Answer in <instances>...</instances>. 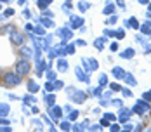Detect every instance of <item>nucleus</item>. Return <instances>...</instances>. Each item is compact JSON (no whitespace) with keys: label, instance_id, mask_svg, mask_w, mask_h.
<instances>
[{"label":"nucleus","instance_id":"nucleus-1","mask_svg":"<svg viewBox=\"0 0 151 132\" xmlns=\"http://www.w3.org/2000/svg\"><path fill=\"white\" fill-rule=\"evenodd\" d=\"M66 92H68V96H70V99L73 101V103H83L85 101V92L83 90H78L75 87H66Z\"/></svg>","mask_w":151,"mask_h":132},{"label":"nucleus","instance_id":"nucleus-2","mask_svg":"<svg viewBox=\"0 0 151 132\" xmlns=\"http://www.w3.org/2000/svg\"><path fill=\"white\" fill-rule=\"evenodd\" d=\"M151 110V106L148 101H137L136 104H134V108H132V113H136V115H139V117H142V115H146L148 111Z\"/></svg>","mask_w":151,"mask_h":132},{"label":"nucleus","instance_id":"nucleus-3","mask_svg":"<svg viewBox=\"0 0 151 132\" xmlns=\"http://www.w3.org/2000/svg\"><path fill=\"white\" fill-rule=\"evenodd\" d=\"M30 70H31V66H30V59H19L17 63H16V73L17 75H28L30 73Z\"/></svg>","mask_w":151,"mask_h":132},{"label":"nucleus","instance_id":"nucleus-4","mask_svg":"<svg viewBox=\"0 0 151 132\" xmlns=\"http://www.w3.org/2000/svg\"><path fill=\"white\" fill-rule=\"evenodd\" d=\"M21 82V75L14 73V71H9V73L4 75V84L5 85H9V87H14Z\"/></svg>","mask_w":151,"mask_h":132},{"label":"nucleus","instance_id":"nucleus-5","mask_svg":"<svg viewBox=\"0 0 151 132\" xmlns=\"http://www.w3.org/2000/svg\"><path fill=\"white\" fill-rule=\"evenodd\" d=\"M82 66H83V70L89 73V71H94V70H97V66H99V63L96 61V59H82Z\"/></svg>","mask_w":151,"mask_h":132},{"label":"nucleus","instance_id":"nucleus-6","mask_svg":"<svg viewBox=\"0 0 151 132\" xmlns=\"http://www.w3.org/2000/svg\"><path fill=\"white\" fill-rule=\"evenodd\" d=\"M58 37H61V40H63V42L70 40V38L73 37V33H71V28H70V26H64V28H59V30H58Z\"/></svg>","mask_w":151,"mask_h":132},{"label":"nucleus","instance_id":"nucleus-7","mask_svg":"<svg viewBox=\"0 0 151 132\" xmlns=\"http://www.w3.org/2000/svg\"><path fill=\"white\" fill-rule=\"evenodd\" d=\"M75 73H76V78H78L80 82H85V84H89V82H91V78H89L87 71H85V70H82V66H76Z\"/></svg>","mask_w":151,"mask_h":132},{"label":"nucleus","instance_id":"nucleus-8","mask_svg":"<svg viewBox=\"0 0 151 132\" xmlns=\"http://www.w3.org/2000/svg\"><path fill=\"white\" fill-rule=\"evenodd\" d=\"M49 113H50V118H52V120H56V122L63 117V110H61L59 106H54V104H52V106H49Z\"/></svg>","mask_w":151,"mask_h":132},{"label":"nucleus","instance_id":"nucleus-9","mask_svg":"<svg viewBox=\"0 0 151 132\" xmlns=\"http://www.w3.org/2000/svg\"><path fill=\"white\" fill-rule=\"evenodd\" d=\"M35 63H37V68H35V71H37V75L38 76H42V73L47 70V63H45V59H35Z\"/></svg>","mask_w":151,"mask_h":132},{"label":"nucleus","instance_id":"nucleus-10","mask_svg":"<svg viewBox=\"0 0 151 132\" xmlns=\"http://www.w3.org/2000/svg\"><path fill=\"white\" fill-rule=\"evenodd\" d=\"M130 113H132V110H127V108H122L120 113H118V120H120L122 123H125V122H129V118H130Z\"/></svg>","mask_w":151,"mask_h":132},{"label":"nucleus","instance_id":"nucleus-11","mask_svg":"<svg viewBox=\"0 0 151 132\" xmlns=\"http://www.w3.org/2000/svg\"><path fill=\"white\" fill-rule=\"evenodd\" d=\"M68 26L73 30V28H80V26H83V19L82 17H78V16H71V21L68 23Z\"/></svg>","mask_w":151,"mask_h":132},{"label":"nucleus","instance_id":"nucleus-12","mask_svg":"<svg viewBox=\"0 0 151 132\" xmlns=\"http://www.w3.org/2000/svg\"><path fill=\"white\" fill-rule=\"evenodd\" d=\"M11 40H12V44L16 45H23V35L19 33V31H16V30H12V33H11Z\"/></svg>","mask_w":151,"mask_h":132},{"label":"nucleus","instance_id":"nucleus-13","mask_svg":"<svg viewBox=\"0 0 151 132\" xmlns=\"http://www.w3.org/2000/svg\"><path fill=\"white\" fill-rule=\"evenodd\" d=\"M56 63H58V71L64 73V71L68 70V61H66L64 58H59L58 61H56Z\"/></svg>","mask_w":151,"mask_h":132},{"label":"nucleus","instance_id":"nucleus-14","mask_svg":"<svg viewBox=\"0 0 151 132\" xmlns=\"http://www.w3.org/2000/svg\"><path fill=\"white\" fill-rule=\"evenodd\" d=\"M111 75H113L116 80H120V78H123V76H125V70H123V68H120V66H116V68H113Z\"/></svg>","mask_w":151,"mask_h":132},{"label":"nucleus","instance_id":"nucleus-15","mask_svg":"<svg viewBox=\"0 0 151 132\" xmlns=\"http://www.w3.org/2000/svg\"><path fill=\"white\" fill-rule=\"evenodd\" d=\"M26 87H28V90H30L31 94H35V92H38V90H40V87H38V84H37L35 80H28Z\"/></svg>","mask_w":151,"mask_h":132},{"label":"nucleus","instance_id":"nucleus-16","mask_svg":"<svg viewBox=\"0 0 151 132\" xmlns=\"http://www.w3.org/2000/svg\"><path fill=\"white\" fill-rule=\"evenodd\" d=\"M136 56V50L134 49H125L123 52H120V58H123V59H132Z\"/></svg>","mask_w":151,"mask_h":132},{"label":"nucleus","instance_id":"nucleus-17","mask_svg":"<svg viewBox=\"0 0 151 132\" xmlns=\"http://www.w3.org/2000/svg\"><path fill=\"white\" fill-rule=\"evenodd\" d=\"M94 45H96V49H97V50H103V49H104V45H106V38H104V37H99V38H96Z\"/></svg>","mask_w":151,"mask_h":132},{"label":"nucleus","instance_id":"nucleus-18","mask_svg":"<svg viewBox=\"0 0 151 132\" xmlns=\"http://www.w3.org/2000/svg\"><path fill=\"white\" fill-rule=\"evenodd\" d=\"M103 12H104L106 16L113 14V12H115V4H113V2H106V7L103 9Z\"/></svg>","mask_w":151,"mask_h":132},{"label":"nucleus","instance_id":"nucleus-19","mask_svg":"<svg viewBox=\"0 0 151 132\" xmlns=\"http://www.w3.org/2000/svg\"><path fill=\"white\" fill-rule=\"evenodd\" d=\"M71 129H73V131H85V129H89V122H87V120H83L82 123H75Z\"/></svg>","mask_w":151,"mask_h":132},{"label":"nucleus","instance_id":"nucleus-20","mask_svg":"<svg viewBox=\"0 0 151 132\" xmlns=\"http://www.w3.org/2000/svg\"><path fill=\"white\" fill-rule=\"evenodd\" d=\"M9 111H11V108H9V104H5V103H2L0 104V117H7L9 115Z\"/></svg>","mask_w":151,"mask_h":132},{"label":"nucleus","instance_id":"nucleus-21","mask_svg":"<svg viewBox=\"0 0 151 132\" xmlns=\"http://www.w3.org/2000/svg\"><path fill=\"white\" fill-rule=\"evenodd\" d=\"M123 78H125V82H127L129 85H132V87L137 85V82H136V78L132 76V73H127V71H125V76H123Z\"/></svg>","mask_w":151,"mask_h":132},{"label":"nucleus","instance_id":"nucleus-22","mask_svg":"<svg viewBox=\"0 0 151 132\" xmlns=\"http://www.w3.org/2000/svg\"><path fill=\"white\" fill-rule=\"evenodd\" d=\"M139 30H141V33H142V35L151 37V28L148 26V23H146V25H142V26H139Z\"/></svg>","mask_w":151,"mask_h":132},{"label":"nucleus","instance_id":"nucleus-23","mask_svg":"<svg viewBox=\"0 0 151 132\" xmlns=\"http://www.w3.org/2000/svg\"><path fill=\"white\" fill-rule=\"evenodd\" d=\"M21 54H23V56H26V58L30 59L31 56H33V50H31L30 47H24V45H23V47H21Z\"/></svg>","mask_w":151,"mask_h":132},{"label":"nucleus","instance_id":"nucleus-24","mask_svg":"<svg viewBox=\"0 0 151 132\" xmlns=\"http://www.w3.org/2000/svg\"><path fill=\"white\" fill-rule=\"evenodd\" d=\"M45 103H47V106L56 104V96H54V94H47L45 96Z\"/></svg>","mask_w":151,"mask_h":132},{"label":"nucleus","instance_id":"nucleus-25","mask_svg":"<svg viewBox=\"0 0 151 132\" xmlns=\"http://www.w3.org/2000/svg\"><path fill=\"white\" fill-rule=\"evenodd\" d=\"M50 2H52V0H38L37 5H38V9H47V7L50 5Z\"/></svg>","mask_w":151,"mask_h":132},{"label":"nucleus","instance_id":"nucleus-26","mask_svg":"<svg viewBox=\"0 0 151 132\" xmlns=\"http://www.w3.org/2000/svg\"><path fill=\"white\" fill-rule=\"evenodd\" d=\"M33 33L38 35V37H44L45 35V30L42 28V26H33Z\"/></svg>","mask_w":151,"mask_h":132},{"label":"nucleus","instance_id":"nucleus-27","mask_svg":"<svg viewBox=\"0 0 151 132\" xmlns=\"http://www.w3.org/2000/svg\"><path fill=\"white\" fill-rule=\"evenodd\" d=\"M64 54H70V56H71V54H75V45H66L64 44Z\"/></svg>","mask_w":151,"mask_h":132},{"label":"nucleus","instance_id":"nucleus-28","mask_svg":"<svg viewBox=\"0 0 151 132\" xmlns=\"http://www.w3.org/2000/svg\"><path fill=\"white\" fill-rule=\"evenodd\" d=\"M23 101H24L26 104H33V103H37V99H35V97H33L31 94H26V96L23 97Z\"/></svg>","mask_w":151,"mask_h":132},{"label":"nucleus","instance_id":"nucleus-29","mask_svg":"<svg viewBox=\"0 0 151 132\" xmlns=\"http://www.w3.org/2000/svg\"><path fill=\"white\" fill-rule=\"evenodd\" d=\"M78 9H80V12H85L87 9H89V2H78Z\"/></svg>","mask_w":151,"mask_h":132},{"label":"nucleus","instance_id":"nucleus-30","mask_svg":"<svg viewBox=\"0 0 151 132\" xmlns=\"http://www.w3.org/2000/svg\"><path fill=\"white\" fill-rule=\"evenodd\" d=\"M40 23H42L45 28H50V26H54V23H52L50 19H47V17H40Z\"/></svg>","mask_w":151,"mask_h":132},{"label":"nucleus","instance_id":"nucleus-31","mask_svg":"<svg viewBox=\"0 0 151 132\" xmlns=\"http://www.w3.org/2000/svg\"><path fill=\"white\" fill-rule=\"evenodd\" d=\"M116 21H118V17H116L115 14H109V16H108V19H106V23H108V25H115Z\"/></svg>","mask_w":151,"mask_h":132},{"label":"nucleus","instance_id":"nucleus-32","mask_svg":"<svg viewBox=\"0 0 151 132\" xmlns=\"http://www.w3.org/2000/svg\"><path fill=\"white\" fill-rule=\"evenodd\" d=\"M45 75H47V80H50V82H54V80H56V73H54L52 70H47Z\"/></svg>","mask_w":151,"mask_h":132},{"label":"nucleus","instance_id":"nucleus-33","mask_svg":"<svg viewBox=\"0 0 151 132\" xmlns=\"http://www.w3.org/2000/svg\"><path fill=\"white\" fill-rule=\"evenodd\" d=\"M71 127H73V125L70 123V120H68V122H61V129H63V131H70Z\"/></svg>","mask_w":151,"mask_h":132},{"label":"nucleus","instance_id":"nucleus-34","mask_svg":"<svg viewBox=\"0 0 151 132\" xmlns=\"http://www.w3.org/2000/svg\"><path fill=\"white\" fill-rule=\"evenodd\" d=\"M92 94H94V96H97V97H99V96H103V85L96 87L94 90H92Z\"/></svg>","mask_w":151,"mask_h":132},{"label":"nucleus","instance_id":"nucleus-35","mask_svg":"<svg viewBox=\"0 0 151 132\" xmlns=\"http://www.w3.org/2000/svg\"><path fill=\"white\" fill-rule=\"evenodd\" d=\"M129 23H130V28L139 30V23H137V19H136V17H130V21H129Z\"/></svg>","mask_w":151,"mask_h":132},{"label":"nucleus","instance_id":"nucleus-36","mask_svg":"<svg viewBox=\"0 0 151 132\" xmlns=\"http://www.w3.org/2000/svg\"><path fill=\"white\" fill-rule=\"evenodd\" d=\"M103 117H104L106 120H108V122H115V120H116V117H115V115H113V113H104V115H103Z\"/></svg>","mask_w":151,"mask_h":132},{"label":"nucleus","instance_id":"nucleus-37","mask_svg":"<svg viewBox=\"0 0 151 132\" xmlns=\"http://www.w3.org/2000/svg\"><path fill=\"white\" fill-rule=\"evenodd\" d=\"M76 118H78V111H73V110H71V111H70V115H68V120H71V122H73V120H76Z\"/></svg>","mask_w":151,"mask_h":132},{"label":"nucleus","instance_id":"nucleus-38","mask_svg":"<svg viewBox=\"0 0 151 132\" xmlns=\"http://www.w3.org/2000/svg\"><path fill=\"white\" fill-rule=\"evenodd\" d=\"M115 37L116 38H125V30H116L115 31Z\"/></svg>","mask_w":151,"mask_h":132},{"label":"nucleus","instance_id":"nucleus-39","mask_svg":"<svg viewBox=\"0 0 151 132\" xmlns=\"http://www.w3.org/2000/svg\"><path fill=\"white\" fill-rule=\"evenodd\" d=\"M106 82H108V76L103 73L101 76H99V85H106Z\"/></svg>","mask_w":151,"mask_h":132},{"label":"nucleus","instance_id":"nucleus-40","mask_svg":"<svg viewBox=\"0 0 151 132\" xmlns=\"http://www.w3.org/2000/svg\"><path fill=\"white\" fill-rule=\"evenodd\" d=\"M122 94H123L125 97H132V92H130L129 89H125V87H122Z\"/></svg>","mask_w":151,"mask_h":132},{"label":"nucleus","instance_id":"nucleus-41","mask_svg":"<svg viewBox=\"0 0 151 132\" xmlns=\"http://www.w3.org/2000/svg\"><path fill=\"white\" fill-rule=\"evenodd\" d=\"M109 131L118 132V131H120V125H118V123H109Z\"/></svg>","mask_w":151,"mask_h":132},{"label":"nucleus","instance_id":"nucleus-42","mask_svg":"<svg viewBox=\"0 0 151 132\" xmlns=\"http://www.w3.org/2000/svg\"><path fill=\"white\" fill-rule=\"evenodd\" d=\"M63 85H64V84H63L61 80H54V90H58V89H61Z\"/></svg>","mask_w":151,"mask_h":132},{"label":"nucleus","instance_id":"nucleus-43","mask_svg":"<svg viewBox=\"0 0 151 132\" xmlns=\"http://www.w3.org/2000/svg\"><path fill=\"white\" fill-rule=\"evenodd\" d=\"M101 123H96V125H89V131H101Z\"/></svg>","mask_w":151,"mask_h":132},{"label":"nucleus","instance_id":"nucleus-44","mask_svg":"<svg viewBox=\"0 0 151 132\" xmlns=\"http://www.w3.org/2000/svg\"><path fill=\"white\" fill-rule=\"evenodd\" d=\"M63 11H64V12H70V11H71V4H70V2H66V4L63 5Z\"/></svg>","mask_w":151,"mask_h":132},{"label":"nucleus","instance_id":"nucleus-45","mask_svg":"<svg viewBox=\"0 0 151 132\" xmlns=\"http://www.w3.org/2000/svg\"><path fill=\"white\" fill-rule=\"evenodd\" d=\"M45 89H47V90H49V92H52V90H54V84H52V82L49 80V82H47V84H45Z\"/></svg>","mask_w":151,"mask_h":132},{"label":"nucleus","instance_id":"nucleus-46","mask_svg":"<svg viewBox=\"0 0 151 132\" xmlns=\"http://www.w3.org/2000/svg\"><path fill=\"white\" fill-rule=\"evenodd\" d=\"M109 49H111V52H116V50H118V44H116V42H111Z\"/></svg>","mask_w":151,"mask_h":132},{"label":"nucleus","instance_id":"nucleus-47","mask_svg":"<svg viewBox=\"0 0 151 132\" xmlns=\"http://www.w3.org/2000/svg\"><path fill=\"white\" fill-rule=\"evenodd\" d=\"M111 104H113V106H116V108H122V99H113Z\"/></svg>","mask_w":151,"mask_h":132},{"label":"nucleus","instance_id":"nucleus-48","mask_svg":"<svg viewBox=\"0 0 151 132\" xmlns=\"http://www.w3.org/2000/svg\"><path fill=\"white\" fill-rule=\"evenodd\" d=\"M12 129H11V125H2L0 127V132H11Z\"/></svg>","mask_w":151,"mask_h":132},{"label":"nucleus","instance_id":"nucleus-49","mask_svg":"<svg viewBox=\"0 0 151 132\" xmlns=\"http://www.w3.org/2000/svg\"><path fill=\"white\" fill-rule=\"evenodd\" d=\"M142 99H144V101H151V90H150V92H144V94H142Z\"/></svg>","mask_w":151,"mask_h":132},{"label":"nucleus","instance_id":"nucleus-50","mask_svg":"<svg viewBox=\"0 0 151 132\" xmlns=\"http://www.w3.org/2000/svg\"><path fill=\"white\" fill-rule=\"evenodd\" d=\"M115 31H116V30H104L106 37H115Z\"/></svg>","mask_w":151,"mask_h":132},{"label":"nucleus","instance_id":"nucleus-51","mask_svg":"<svg viewBox=\"0 0 151 132\" xmlns=\"http://www.w3.org/2000/svg\"><path fill=\"white\" fill-rule=\"evenodd\" d=\"M109 89H111L113 92H115V90H122V87L118 85V84H111V85H109Z\"/></svg>","mask_w":151,"mask_h":132},{"label":"nucleus","instance_id":"nucleus-52","mask_svg":"<svg viewBox=\"0 0 151 132\" xmlns=\"http://www.w3.org/2000/svg\"><path fill=\"white\" fill-rule=\"evenodd\" d=\"M12 14H14V9H7V11L4 12V16H5V17H11Z\"/></svg>","mask_w":151,"mask_h":132},{"label":"nucleus","instance_id":"nucleus-53","mask_svg":"<svg viewBox=\"0 0 151 132\" xmlns=\"http://www.w3.org/2000/svg\"><path fill=\"white\" fill-rule=\"evenodd\" d=\"M132 129H134V127H132L129 122H125V123H123V131H132Z\"/></svg>","mask_w":151,"mask_h":132},{"label":"nucleus","instance_id":"nucleus-54","mask_svg":"<svg viewBox=\"0 0 151 132\" xmlns=\"http://www.w3.org/2000/svg\"><path fill=\"white\" fill-rule=\"evenodd\" d=\"M75 45H78V47H82V45H83V47H85V40H82V38H80V40H76V42H75Z\"/></svg>","mask_w":151,"mask_h":132},{"label":"nucleus","instance_id":"nucleus-55","mask_svg":"<svg viewBox=\"0 0 151 132\" xmlns=\"http://www.w3.org/2000/svg\"><path fill=\"white\" fill-rule=\"evenodd\" d=\"M23 16H24V17H31V12L28 9H24V11H23Z\"/></svg>","mask_w":151,"mask_h":132},{"label":"nucleus","instance_id":"nucleus-56","mask_svg":"<svg viewBox=\"0 0 151 132\" xmlns=\"http://www.w3.org/2000/svg\"><path fill=\"white\" fill-rule=\"evenodd\" d=\"M116 4H118V7H123L125 9V0H116Z\"/></svg>","mask_w":151,"mask_h":132},{"label":"nucleus","instance_id":"nucleus-57","mask_svg":"<svg viewBox=\"0 0 151 132\" xmlns=\"http://www.w3.org/2000/svg\"><path fill=\"white\" fill-rule=\"evenodd\" d=\"M134 129H136V131H142V123H139V125H136Z\"/></svg>","mask_w":151,"mask_h":132},{"label":"nucleus","instance_id":"nucleus-58","mask_svg":"<svg viewBox=\"0 0 151 132\" xmlns=\"http://www.w3.org/2000/svg\"><path fill=\"white\" fill-rule=\"evenodd\" d=\"M26 31H33V26L31 25H26Z\"/></svg>","mask_w":151,"mask_h":132},{"label":"nucleus","instance_id":"nucleus-59","mask_svg":"<svg viewBox=\"0 0 151 132\" xmlns=\"http://www.w3.org/2000/svg\"><path fill=\"white\" fill-rule=\"evenodd\" d=\"M26 4V0H19V5H24Z\"/></svg>","mask_w":151,"mask_h":132},{"label":"nucleus","instance_id":"nucleus-60","mask_svg":"<svg viewBox=\"0 0 151 132\" xmlns=\"http://www.w3.org/2000/svg\"><path fill=\"white\" fill-rule=\"evenodd\" d=\"M139 2H141V4H148L150 0H139Z\"/></svg>","mask_w":151,"mask_h":132},{"label":"nucleus","instance_id":"nucleus-61","mask_svg":"<svg viewBox=\"0 0 151 132\" xmlns=\"http://www.w3.org/2000/svg\"><path fill=\"white\" fill-rule=\"evenodd\" d=\"M148 9H150V12H151V4H150V7H148Z\"/></svg>","mask_w":151,"mask_h":132},{"label":"nucleus","instance_id":"nucleus-62","mask_svg":"<svg viewBox=\"0 0 151 132\" xmlns=\"http://www.w3.org/2000/svg\"><path fill=\"white\" fill-rule=\"evenodd\" d=\"M68 2H71V0H68Z\"/></svg>","mask_w":151,"mask_h":132},{"label":"nucleus","instance_id":"nucleus-63","mask_svg":"<svg viewBox=\"0 0 151 132\" xmlns=\"http://www.w3.org/2000/svg\"><path fill=\"white\" fill-rule=\"evenodd\" d=\"M0 9H2V5H0Z\"/></svg>","mask_w":151,"mask_h":132}]
</instances>
